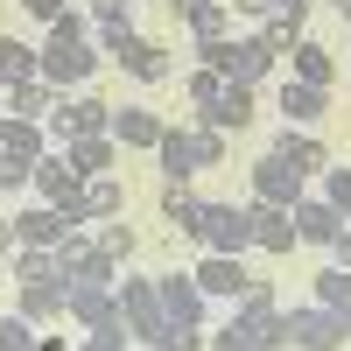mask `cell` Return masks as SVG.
<instances>
[{"mask_svg": "<svg viewBox=\"0 0 351 351\" xmlns=\"http://www.w3.org/2000/svg\"><path fill=\"white\" fill-rule=\"evenodd\" d=\"M288 77H302V84H330V77H337V56H330L324 43L302 36L295 49H288Z\"/></svg>", "mask_w": 351, "mask_h": 351, "instance_id": "obj_26", "label": "cell"}, {"mask_svg": "<svg viewBox=\"0 0 351 351\" xmlns=\"http://www.w3.org/2000/svg\"><path fill=\"white\" fill-rule=\"evenodd\" d=\"M64 155H71L77 176H112V162H120V141H112V134H77Z\"/></svg>", "mask_w": 351, "mask_h": 351, "instance_id": "obj_24", "label": "cell"}, {"mask_svg": "<svg viewBox=\"0 0 351 351\" xmlns=\"http://www.w3.org/2000/svg\"><path fill=\"white\" fill-rule=\"evenodd\" d=\"M92 28H134V0H92Z\"/></svg>", "mask_w": 351, "mask_h": 351, "instance_id": "obj_39", "label": "cell"}, {"mask_svg": "<svg viewBox=\"0 0 351 351\" xmlns=\"http://www.w3.org/2000/svg\"><path fill=\"white\" fill-rule=\"evenodd\" d=\"M344 56H351V21H344Z\"/></svg>", "mask_w": 351, "mask_h": 351, "instance_id": "obj_49", "label": "cell"}, {"mask_svg": "<svg viewBox=\"0 0 351 351\" xmlns=\"http://www.w3.org/2000/svg\"><path fill=\"white\" fill-rule=\"evenodd\" d=\"M281 112L288 127H316L330 112V84H302V77H281Z\"/></svg>", "mask_w": 351, "mask_h": 351, "instance_id": "obj_18", "label": "cell"}, {"mask_svg": "<svg viewBox=\"0 0 351 351\" xmlns=\"http://www.w3.org/2000/svg\"><path fill=\"white\" fill-rule=\"evenodd\" d=\"M190 239H197L204 253H232V260H239V253L253 246V218H246V204H204V218H197Z\"/></svg>", "mask_w": 351, "mask_h": 351, "instance_id": "obj_6", "label": "cell"}, {"mask_svg": "<svg viewBox=\"0 0 351 351\" xmlns=\"http://www.w3.org/2000/svg\"><path fill=\"white\" fill-rule=\"evenodd\" d=\"M183 92H190V106L204 112V106H211V99L225 92V71H211V64H197V71H190V84H183Z\"/></svg>", "mask_w": 351, "mask_h": 351, "instance_id": "obj_36", "label": "cell"}, {"mask_svg": "<svg viewBox=\"0 0 351 351\" xmlns=\"http://www.w3.org/2000/svg\"><path fill=\"white\" fill-rule=\"evenodd\" d=\"M64 112H71V141L77 134H106V120H112L106 99H64Z\"/></svg>", "mask_w": 351, "mask_h": 351, "instance_id": "obj_34", "label": "cell"}, {"mask_svg": "<svg viewBox=\"0 0 351 351\" xmlns=\"http://www.w3.org/2000/svg\"><path fill=\"white\" fill-rule=\"evenodd\" d=\"M0 99H8V120H43V112L56 106V84L49 77H14Z\"/></svg>", "mask_w": 351, "mask_h": 351, "instance_id": "obj_22", "label": "cell"}, {"mask_svg": "<svg viewBox=\"0 0 351 351\" xmlns=\"http://www.w3.org/2000/svg\"><path fill=\"white\" fill-rule=\"evenodd\" d=\"M316 183H324V190H316V197H330L337 211L351 218V169H324V176H316Z\"/></svg>", "mask_w": 351, "mask_h": 351, "instance_id": "obj_40", "label": "cell"}, {"mask_svg": "<svg viewBox=\"0 0 351 351\" xmlns=\"http://www.w3.org/2000/svg\"><path fill=\"white\" fill-rule=\"evenodd\" d=\"M246 218H253V246L260 253H295L302 239H295V211H288V204H246Z\"/></svg>", "mask_w": 351, "mask_h": 351, "instance_id": "obj_10", "label": "cell"}, {"mask_svg": "<svg viewBox=\"0 0 351 351\" xmlns=\"http://www.w3.org/2000/svg\"><path fill=\"white\" fill-rule=\"evenodd\" d=\"M0 155H14V162H43V155H49L43 120H0Z\"/></svg>", "mask_w": 351, "mask_h": 351, "instance_id": "obj_25", "label": "cell"}, {"mask_svg": "<svg viewBox=\"0 0 351 351\" xmlns=\"http://www.w3.org/2000/svg\"><path fill=\"white\" fill-rule=\"evenodd\" d=\"M112 56H120V71H127V77H141V84H162V77L176 71V64H169V49H162V43H148V36H127Z\"/></svg>", "mask_w": 351, "mask_h": 351, "instance_id": "obj_17", "label": "cell"}, {"mask_svg": "<svg viewBox=\"0 0 351 351\" xmlns=\"http://www.w3.org/2000/svg\"><path fill=\"white\" fill-rule=\"evenodd\" d=\"M344 337H351V309H344Z\"/></svg>", "mask_w": 351, "mask_h": 351, "instance_id": "obj_50", "label": "cell"}, {"mask_svg": "<svg viewBox=\"0 0 351 351\" xmlns=\"http://www.w3.org/2000/svg\"><path fill=\"white\" fill-rule=\"evenodd\" d=\"M344 232H351V218H344Z\"/></svg>", "mask_w": 351, "mask_h": 351, "instance_id": "obj_52", "label": "cell"}, {"mask_svg": "<svg viewBox=\"0 0 351 351\" xmlns=\"http://www.w3.org/2000/svg\"><path fill=\"white\" fill-rule=\"evenodd\" d=\"M225 8H232V14H246V21H267V14H274V0H225Z\"/></svg>", "mask_w": 351, "mask_h": 351, "instance_id": "obj_43", "label": "cell"}, {"mask_svg": "<svg viewBox=\"0 0 351 351\" xmlns=\"http://www.w3.org/2000/svg\"><path fill=\"white\" fill-rule=\"evenodd\" d=\"M36 324H21V316H0V351H36Z\"/></svg>", "mask_w": 351, "mask_h": 351, "instance_id": "obj_38", "label": "cell"}, {"mask_svg": "<svg viewBox=\"0 0 351 351\" xmlns=\"http://www.w3.org/2000/svg\"><path fill=\"white\" fill-rule=\"evenodd\" d=\"M330 253H337V267H351V232H337V239H330Z\"/></svg>", "mask_w": 351, "mask_h": 351, "instance_id": "obj_45", "label": "cell"}, {"mask_svg": "<svg viewBox=\"0 0 351 351\" xmlns=\"http://www.w3.org/2000/svg\"><path fill=\"white\" fill-rule=\"evenodd\" d=\"M274 155H281L288 169H302V176H324V169H330V148H324L309 127H281V134H274Z\"/></svg>", "mask_w": 351, "mask_h": 351, "instance_id": "obj_16", "label": "cell"}, {"mask_svg": "<svg viewBox=\"0 0 351 351\" xmlns=\"http://www.w3.org/2000/svg\"><path fill=\"white\" fill-rule=\"evenodd\" d=\"M28 183H36V162H14V155H0V197H21Z\"/></svg>", "mask_w": 351, "mask_h": 351, "instance_id": "obj_37", "label": "cell"}, {"mask_svg": "<svg viewBox=\"0 0 351 351\" xmlns=\"http://www.w3.org/2000/svg\"><path fill=\"white\" fill-rule=\"evenodd\" d=\"M64 8H71V0H21V14H36V21H43V28H49V21H56V14H64Z\"/></svg>", "mask_w": 351, "mask_h": 351, "instance_id": "obj_42", "label": "cell"}, {"mask_svg": "<svg viewBox=\"0 0 351 351\" xmlns=\"http://www.w3.org/2000/svg\"><path fill=\"white\" fill-rule=\"evenodd\" d=\"M155 162H162V183H190V176H204V169L225 162V134L204 127V120L197 127H162Z\"/></svg>", "mask_w": 351, "mask_h": 351, "instance_id": "obj_1", "label": "cell"}, {"mask_svg": "<svg viewBox=\"0 0 351 351\" xmlns=\"http://www.w3.org/2000/svg\"><path fill=\"white\" fill-rule=\"evenodd\" d=\"M197 218H204V197L190 183H162V225L169 232H197Z\"/></svg>", "mask_w": 351, "mask_h": 351, "instance_id": "obj_27", "label": "cell"}, {"mask_svg": "<svg viewBox=\"0 0 351 351\" xmlns=\"http://www.w3.org/2000/svg\"><path fill=\"white\" fill-rule=\"evenodd\" d=\"M190 274H197V288H204L211 302H239V288H246V267H239L232 253H204Z\"/></svg>", "mask_w": 351, "mask_h": 351, "instance_id": "obj_15", "label": "cell"}, {"mask_svg": "<svg viewBox=\"0 0 351 351\" xmlns=\"http://www.w3.org/2000/svg\"><path fill=\"white\" fill-rule=\"evenodd\" d=\"M197 56H204L211 71H225L232 84H260V77L274 71V49L260 43V36H218V43H197Z\"/></svg>", "mask_w": 351, "mask_h": 351, "instance_id": "obj_2", "label": "cell"}, {"mask_svg": "<svg viewBox=\"0 0 351 351\" xmlns=\"http://www.w3.org/2000/svg\"><path fill=\"white\" fill-rule=\"evenodd\" d=\"M274 8H316V0H274Z\"/></svg>", "mask_w": 351, "mask_h": 351, "instance_id": "obj_48", "label": "cell"}, {"mask_svg": "<svg viewBox=\"0 0 351 351\" xmlns=\"http://www.w3.org/2000/svg\"><path fill=\"white\" fill-rule=\"evenodd\" d=\"M14 246H21V239H14V218H0V267L14 260Z\"/></svg>", "mask_w": 351, "mask_h": 351, "instance_id": "obj_44", "label": "cell"}, {"mask_svg": "<svg viewBox=\"0 0 351 351\" xmlns=\"http://www.w3.org/2000/svg\"><path fill=\"white\" fill-rule=\"evenodd\" d=\"M64 316L77 330H92V324H106V316H120V288H92V281H71L64 288Z\"/></svg>", "mask_w": 351, "mask_h": 351, "instance_id": "obj_12", "label": "cell"}, {"mask_svg": "<svg viewBox=\"0 0 351 351\" xmlns=\"http://www.w3.org/2000/svg\"><path fill=\"white\" fill-rule=\"evenodd\" d=\"M169 8H176V14H197V8H204V0H169Z\"/></svg>", "mask_w": 351, "mask_h": 351, "instance_id": "obj_46", "label": "cell"}, {"mask_svg": "<svg viewBox=\"0 0 351 351\" xmlns=\"http://www.w3.org/2000/svg\"><path fill=\"white\" fill-rule=\"evenodd\" d=\"M99 71V43L92 36H64V28H49L43 36V77L64 92V84H84Z\"/></svg>", "mask_w": 351, "mask_h": 351, "instance_id": "obj_3", "label": "cell"}, {"mask_svg": "<svg viewBox=\"0 0 351 351\" xmlns=\"http://www.w3.org/2000/svg\"><path fill=\"white\" fill-rule=\"evenodd\" d=\"M106 134L120 141V148H155L162 141V120L148 106H112V120H106Z\"/></svg>", "mask_w": 351, "mask_h": 351, "instance_id": "obj_20", "label": "cell"}, {"mask_svg": "<svg viewBox=\"0 0 351 351\" xmlns=\"http://www.w3.org/2000/svg\"><path fill=\"white\" fill-rule=\"evenodd\" d=\"M155 351H204V330L197 324H162V344Z\"/></svg>", "mask_w": 351, "mask_h": 351, "instance_id": "obj_41", "label": "cell"}, {"mask_svg": "<svg viewBox=\"0 0 351 351\" xmlns=\"http://www.w3.org/2000/svg\"><path fill=\"white\" fill-rule=\"evenodd\" d=\"M64 211L56 204H28V211H14V239L21 246H64Z\"/></svg>", "mask_w": 351, "mask_h": 351, "instance_id": "obj_21", "label": "cell"}, {"mask_svg": "<svg viewBox=\"0 0 351 351\" xmlns=\"http://www.w3.org/2000/svg\"><path fill=\"white\" fill-rule=\"evenodd\" d=\"M288 344L295 351H344V316L324 309V302H302V309H288Z\"/></svg>", "mask_w": 351, "mask_h": 351, "instance_id": "obj_7", "label": "cell"}, {"mask_svg": "<svg viewBox=\"0 0 351 351\" xmlns=\"http://www.w3.org/2000/svg\"><path fill=\"white\" fill-rule=\"evenodd\" d=\"M253 197H260V204H288V211H295V204L309 197V176H302V169H288V162L267 148V155L253 162Z\"/></svg>", "mask_w": 351, "mask_h": 351, "instance_id": "obj_8", "label": "cell"}, {"mask_svg": "<svg viewBox=\"0 0 351 351\" xmlns=\"http://www.w3.org/2000/svg\"><path fill=\"white\" fill-rule=\"evenodd\" d=\"M232 316H239V324L260 337V351H281V344H288V309L274 302V288H267V281H246V288H239V302H232Z\"/></svg>", "mask_w": 351, "mask_h": 351, "instance_id": "obj_4", "label": "cell"}, {"mask_svg": "<svg viewBox=\"0 0 351 351\" xmlns=\"http://www.w3.org/2000/svg\"><path fill=\"white\" fill-rule=\"evenodd\" d=\"M134 351H148V344H134Z\"/></svg>", "mask_w": 351, "mask_h": 351, "instance_id": "obj_51", "label": "cell"}, {"mask_svg": "<svg viewBox=\"0 0 351 351\" xmlns=\"http://www.w3.org/2000/svg\"><path fill=\"white\" fill-rule=\"evenodd\" d=\"M28 190H36V204H71V197L84 190V176L71 169V155H64V148H49V155L36 162V183H28Z\"/></svg>", "mask_w": 351, "mask_h": 351, "instance_id": "obj_11", "label": "cell"}, {"mask_svg": "<svg viewBox=\"0 0 351 351\" xmlns=\"http://www.w3.org/2000/svg\"><path fill=\"white\" fill-rule=\"evenodd\" d=\"M84 204H92V225H99V218H120V211H127L120 176H84Z\"/></svg>", "mask_w": 351, "mask_h": 351, "instance_id": "obj_29", "label": "cell"}, {"mask_svg": "<svg viewBox=\"0 0 351 351\" xmlns=\"http://www.w3.org/2000/svg\"><path fill=\"white\" fill-rule=\"evenodd\" d=\"M155 295H162V316H169V324H197V330H204L211 295L197 288V274H155Z\"/></svg>", "mask_w": 351, "mask_h": 351, "instance_id": "obj_9", "label": "cell"}, {"mask_svg": "<svg viewBox=\"0 0 351 351\" xmlns=\"http://www.w3.org/2000/svg\"><path fill=\"white\" fill-rule=\"evenodd\" d=\"M120 316H127V330H134V344H162V295H155V274H120Z\"/></svg>", "mask_w": 351, "mask_h": 351, "instance_id": "obj_5", "label": "cell"}, {"mask_svg": "<svg viewBox=\"0 0 351 351\" xmlns=\"http://www.w3.org/2000/svg\"><path fill=\"white\" fill-rule=\"evenodd\" d=\"M0 92H8V84H0Z\"/></svg>", "mask_w": 351, "mask_h": 351, "instance_id": "obj_53", "label": "cell"}, {"mask_svg": "<svg viewBox=\"0 0 351 351\" xmlns=\"http://www.w3.org/2000/svg\"><path fill=\"white\" fill-rule=\"evenodd\" d=\"M337 232H344V211H337L330 197H316V190H309V197L295 204V239H302V246H330Z\"/></svg>", "mask_w": 351, "mask_h": 351, "instance_id": "obj_13", "label": "cell"}, {"mask_svg": "<svg viewBox=\"0 0 351 351\" xmlns=\"http://www.w3.org/2000/svg\"><path fill=\"white\" fill-rule=\"evenodd\" d=\"M71 351H134V330H127V316H106V324H92Z\"/></svg>", "mask_w": 351, "mask_h": 351, "instance_id": "obj_31", "label": "cell"}, {"mask_svg": "<svg viewBox=\"0 0 351 351\" xmlns=\"http://www.w3.org/2000/svg\"><path fill=\"white\" fill-rule=\"evenodd\" d=\"M183 21H190V36H197V43L232 36V8H225V0H204V8H197V14H183Z\"/></svg>", "mask_w": 351, "mask_h": 351, "instance_id": "obj_33", "label": "cell"}, {"mask_svg": "<svg viewBox=\"0 0 351 351\" xmlns=\"http://www.w3.org/2000/svg\"><path fill=\"white\" fill-rule=\"evenodd\" d=\"M197 120H204V127H218V134H239V127L253 120V84H232V77H225V92L204 106Z\"/></svg>", "mask_w": 351, "mask_h": 351, "instance_id": "obj_19", "label": "cell"}, {"mask_svg": "<svg viewBox=\"0 0 351 351\" xmlns=\"http://www.w3.org/2000/svg\"><path fill=\"white\" fill-rule=\"evenodd\" d=\"M309 302H324V309L344 316V309H351V267H337V260H330V267L316 274V295H309Z\"/></svg>", "mask_w": 351, "mask_h": 351, "instance_id": "obj_32", "label": "cell"}, {"mask_svg": "<svg viewBox=\"0 0 351 351\" xmlns=\"http://www.w3.org/2000/svg\"><path fill=\"white\" fill-rule=\"evenodd\" d=\"M92 246H99L106 260H120V267H127V260H134V246H141V232H134L127 218H99V225H92Z\"/></svg>", "mask_w": 351, "mask_h": 351, "instance_id": "obj_28", "label": "cell"}, {"mask_svg": "<svg viewBox=\"0 0 351 351\" xmlns=\"http://www.w3.org/2000/svg\"><path fill=\"white\" fill-rule=\"evenodd\" d=\"M14 316L36 324V330L64 324V281H28V288H14Z\"/></svg>", "mask_w": 351, "mask_h": 351, "instance_id": "obj_14", "label": "cell"}, {"mask_svg": "<svg viewBox=\"0 0 351 351\" xmlns=\"http://www.w3.org/2000/svg\"><path fill=\"white\" fill-rule=\"evenodd\" d=\"M253 36H260V43H267L274 56H288V49H295V43L309 36V8H274L267 21H260V28H253Z\"/></svg>", "mask_w": 351, "mask_h": 351, "instance_id": "obj_23", "label": "cell"}, {"mask_svg": "<svg viewBox=\"0 0 351 351\" xmlns=\"http://www.w3.org/2000/svg\"><path fill=\"white\" fill-rule=\"evenodd\" d=\"M204 351H260V337L239 324V316H225V324H218L211 337H204Z\"/></svg>", "mask_w": 351, "mask_h": 351, "instance_id": "obj_35", "label": "cell"}, {"mask_svg": "<svg viewBox=\"0 0 351 351\" xmlns=\"http://www.w3.org/2000/svg\"><path fill=\"white\" fill-rule=\"evenodd\" d=\"M36 351H71V344H64V337H43V344H36Z\"/></svg>", "mask_w": 351, "mask_h": 351, "instance_id": "obj_47", "label": "cell"}, {"mask_svg": "<svg viewBox=\"0 0 351 351\" xmlns=\"http://www.w3.org/2000/svg\"><path fill=\"white\" fill-rule=\"evenodd\" d=\"M14 77H43V49L0 36V84H14Z\"/></svg>", "mask_w": 351, "mask_h": 351, "instance_id": "obj_30", "label": "cell"}]
</instances>
